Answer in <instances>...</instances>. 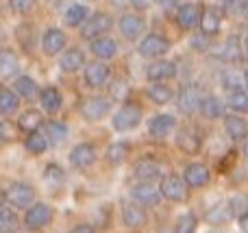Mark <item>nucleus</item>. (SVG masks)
Wrapping results in <instances>:
<instances>
[{
	"instance_id": "nucleus-1",
	"label": "nucleus",
	"mask_w": 248,
	"mask_h": 233,
	"mask_svg": "<svg viewBox=\"0 0 248 233\" xmlns=\"http://www.w3.org/2000/svg\"><path fill=\"white\" fill-rule=\"evenodd\" d=\"M159 192H161V196L168 199L170 203H183V201L187 199V183L181 177H176V174H168V177L161 179Z\"/></svg>"
},
{
	"instance_id": "nucleus-46",
	"label": "nucleus",
	"mask_w": 248,
	"mask_h": 233,
	"mask_svg": "<svg viewBox=\"0 0 248 233\" xmlns=\"http://www.w3.org/2000/svg\"><path fill=\"white\" fill-rule=\"evenodd\" d=\"M111 94L116 96V98H122V96L126 94V90H124V83H122V81H120V83H118V81L113 83V87H111Z\"/></svg>"
},
{
	"instance_id": "nucleus-44",
	"label": "nucleus",
	"mask_w": 248,
	"mask_h": 233,
	"mask_svg": "<svg viewBox=\"0 0 248 233\" xmlns=\"http://www.w3.org/2000/svg\"><path fill=\"white\" fill-rule=\"evenodd\" d=\"M222 85L227 87V90H237L240 87V77L237 74H233V72H227V74H222Z\"/></svg>"
},
{
	"instance_id": "nucleus-8",
	"label": "nucleus",
	"mask_w": 248,
	"mask_h": 233,
	"mask_svg": "<svg viewBox=\"0 0 248 233\" xmlns=\"http://www.w3.org/2000/svg\"><path fill=\"white\" fill-rule=\"evenodd\" d=\"M109 109H111V105H109L107 98H100V96H92V98L83 100L81 105V113L85 120H100V118H105L109 113Z\"/></svg>"
},
{
	"instance_id": "nucleus-25",
	"label": "nucleus",
	"mask_w": 248,
	"mask_h": 233,
	"mask_svg": "<svg viewBox=\"0 0 248 233\" xmlns=\"http://www.w3.org/2000/svg\"><path fill=\"white\" fill-rule=\"evenodd\" d=\"M231 218H233V214H231V207H229V203L214 205V207H211L209 212L205 214V220L209 222V225H224V222H229Z\"/></svg>"
},
{
	"instance_id": "nucleus-49",
	"label": "nucleus",
	"mask_w": 248,
	"mask_h": 233,
	"mask_svg": "<svg viewBox=\"0 0 248 233\" xmlns=\"http://www.w3.org/2000/svg\"><path fill=\"white\" fill-rule=\"evenodd\" d=\"M159 4H161L163 11H172L176 7V0H159Z\"/></svg>"
},
{
	"instance_id": "nucleus-2",
	"label": "nucleus",
	"mask_w": 248,
	"mask_h": 233,
	"mask_svg": "<svg viewBox=\"0 0 248 233\" xmlns=\"http://www.w3.org/2000/svg\"><path fill=\"white\" fill-rule=\"evenodd\" d=\"M4 199L17 209H29L35 201V190L29 186V183L17 181V183H11V186H9V190L4 192Z\"/></svg>"
},
{
	"instance_id": "nucleus-27",
	"label": "nucleus",
	"mask_w": 248,
	"mask_h": 233,
	"mask_svg": "<svg viewBox=\"0 0 248 233\" xmlns=\"http://www.w3.org/2000/svg\"><path fill=\"white\" fill-rule=\"evenodd\" d=\"M65 138H68V126L63 124V122H48L46 124V140L48 144H52V146H59V144L65 142Z\"/></svg>"
},
{
	"instance_id": "nucleus-45",
	"label": "nucleus",
	"mask_w": 248,
	"mask_h": 233,
	"mask_svg": "<svg viewBox=\"0 0 248 233\" xmlns=\"http://www.w3.org/2000/svg\"><path fill=\"white\" fill-rule=\"evenodd\" d=\"M0 138L2 140H13L16 138V129L11 122H0Z\"/></svg>"
},
{
	"instance_id": "nucleus-43",
	"label": "nucleus",
	"mask_w": 248,
	"mask_h": 233,
	"mask_svg": "<svg viewBox=\"0 0 248 233\" xmlns=\"http://www.w3.org/2000/svg\"><path fill=\"white\" fill-rule=\"evenodd\" d=\"M9 7L16 13H29L35 7V0H9Z\"/></svg>"
},
{
	"instance_id": "nucleus-13",
	"label": "nucleus",
	"mask_w": 248,
	"mask_h": 233,
	"mask_svg": "<svg viewBox=\"0 0 248 233\" xmlns=\"http://www.w3.org/2000/svg\"><path fill=\"white\" fill-rule=\"evenodd\" d=\"M174 124H176L174 116H170V113H159V116H155L153 120H150L148 133L153 135L155 140H163V138H168V135L172 133Z\"/></svg>"
},
{
	"instance_id": "nucleus-23",
	"label": "nucleus",
	"mask_w": 248,
	"mask_h": 233,
	"mask_svg": "<svg viewBox=\"0 0 248 233\" xmlns=\"http://www.w3.org/2000/svg\"><path fill=\"white\" fill-rule=\"evenodd\" d=\"M174 74H176V65L172 61H155L148 68L150 81H166V78L174 77Z\"/></svg>"
},
{
	"instance_id": "nucleus-26",
	"label": "nucleus",
	"mask_w": 248,
	"mask_h": 233,
	"mask_svg": "<svg viewBox=\"0 0 248 233\" xmlns=\"http://www.w3.org/2000/svg\"><path fill=\"white\" fill-rule=\"evenodd\" d=\"M39 100H42V107L46 109L48 113H57L61 109V94L57 87H46V90H42Z\"/></svg>"
},
{
	"instance_id": "nucleus-47",
	"label": "nucleus",
	"mask_w": 248,
	"mask_h": 233,
	"mask_svg": "<svg viewBox=\"0 0 248 233\" xmlns=\"http://www.w3.org/2000/svg\"><path fill=\"white\" fill-rule=\"evenodd\" d=\"M70 233H96V229L92 225H77Z\"/></svg>"
},
{
	"instance_id": "nucleus-36",
	"label": "nucleus",
	"mask_w": 248,
	"mask_h": 233,
	"mask_svg": "<svg viewBox=\"0 0 248 233\" xmlns=\"http://www.w3.org/2000/svg\"><path fill=\"white\" fill-rule=\"evenodd\" d=\"M46 148H48L46 135L39 133V131H35V133H29V138H26V151L33 153V155H42Z\"/></svg>"
},
{
	"instance_id": "nucleus-35",
	"label": "nucleus",
	"mask_w": 248,
	"mask_h": 233,
	"mask_svg": "<svg viewBox=\"0 0 248 233\" xmlns=\"http://www.w3.org/2000/svg\"><path fill=\"white\" fill-rule=\"evenodd\" d=\"M17 216L13 209L0 207V233H16L17 231Z\"/></svg>"
},
{
	"instance_id": "nucleus-54",
	"label": "nucleus",
	"mask_w": 248,
	"mask_h": 233,
	"mask_svg": "<svg viewBox=\"0 0 248 233\" xmlns=\"http://www.w3.org/2000/svg\"><path fill=\"white\" fill-rule=\"evenodd\" d=\"M244 50H246V55H248V37H246V42H244Z\"/></svg>"
},
{
	"instance_id": "nucleus-38",
	"label": "nucleus",
	"mask_w": 248,
	"mask_h": 233,
	"mask_svg": "<svg viewBox=\"0 0 248 233\" xmlns=\"http://www.w3.org/2000/svg\"><path fill=\"white\" fill-rule=\"evenodd\" d=\"M148 96L157 105H166L168 100L172 98V90L168 85H163V83H153V85L148 87Z\"/></svg>"
},
{
	"instance_id": "nucleus-41",
	"label": "nucleus",
	"mask_w": 248,
	"mask_h": 233,
	"mask_svg": "<svg viewBox=\"0 0 248 233\" xmlns=\"http://www.w3.org/2000/svg\"><path fill=\"white\" fill-rule=\"evenodd\" d=\"M126 155H128V144H124V142L111 144V146H109V151H107V157H109V161H111V164H122Z\"/></svg>"
},
{
	"instance_id": "nucleus-56",
	"label": "nucleus",
	"mask_w": 248,
	"mask_h": 233,
	"mask_svg": "<svg viewBox=\"0 0 248 233\" xmlns=\"http://www.w3.org/2000/svg\"><path fill=\"white\" fill-rule=\"evenodd\" d=\"M207 233H222V231H207Z\"/></svg>"
},
{
	"instance_id": "nucleus-48",
	"label": "nucleus",
	"mask_w": 248,
	"mask_h": 233,
	"mask_svg": "<svg viewBox=\"0 0 248 233\" xmlns=\"http://www.w3.org/2000/svg\"><path fill=\"white\" fill-rule=\"evenodd\" d=\"M131 4L135 9H148L153 4V0H131Z\"/></svg>"
},
{
	"instance_id": "nucleus-18",
	"label": "nucleus",
	"mask_w": 248,
	"mask_h": 233,
	"mask_svg": "<svg viewBox=\"0 0 248 233\" xmlns=\"http://www.w3.org/2000/svg\"><path fill=\"white\" fill-rule=\"evenodd\" d=\"M65 46V35L59 29H48L42 37V48L46 55H59Z\"/></svg>"
},
{
	"instance_id": "nucleus-30",
	"label": "nucleus",
	"mask_w": 248,
	"mask_h": 233,
	"mask_svg": "<svg viewBox=\"0 0 248 233\" xmlns=\"http://www.w3.org/2000/svg\"><path fill=\"white\" fill-rule=\"evenodd\" d=\"M216 57L222 61H237L240 59V42H237V37H229L227 42L218 48Z\"/></svg>"
},
{
	"instance_id": "nucleus-21",
	"label": "nucleus",
	"mask_w": 248,
	"mask_h": 233,
	"mask_svg": "<svg viewBox=\"0 0 248 233\" xmlns=\"http://www.w3.org/2000/svg\"><path fill=\"white\" fill-rule=\"evenodd\" d=\"M224 129H227L229 138L240 142V140H244L248 135V122L240 116V113H233V116L224 118Z\"/></svg>"
},
{
	"instance_id": "nucleus-55",
	"label": "nucleus",
	"mask_w": 248,
	"mask_h": 233,
	"mask_svg": "<svg viewBox=\"0 0 248 233\" xmlns=\"http://www.w3.org/2000/svg\"><path fill=\"white\" fill-rule=\"evenodd\" d=\"M220 2H222V4H229V2H231V0H220Z\"/></svg>"
},
{
	"instance_id": "nucleus-10",
	"label": "nucleus",
	"mask_w": 248,
	"mask_h": 233,
	"mask_svg": "<svg viewBox=\"0 0 248 233\" xmlns=\"http://www.w3.org/2000/svg\"><path fill=\"white\" fill-rule=\"evenodd\" d=\"M148 216H146L144 207L140 203H124L122 205V222L128 229H141L146 225Z\"/></svg>"
},
{
	"instance_id": "nucleus-20",
	"label": "nucleus",
	"mask_w": 248,
	"mask_h": 233,
	"mask_svg": "<svg viewBox=\"0 0 248 233\" xmlns=\"http://www.w3.org/2000/svg\"><path fill=\"white\" fill-rule=\"evenodd\" d=\"M109 78V65L103 63V61H94V63L87 65L85 70V81L90 87H100L105 85Z\"/></svg>"
},
{
	"instance_id": "nucleus-52",
	"label": "nucleus",
	"mask_w": 248,
	"mask_h": 233,
	"mask_svg": "<svg viewBox=\"0 0 248 233\" xmlns=\"http://www.w3.org/2000/svg\"><path fill=\"white\" fill-rule=\"evenodd\" d=\"M244 157L248 159V142H246V146H244Z\"/></svg>"
},
{
	"instance_id": "nucleus-51",
	"label": "nucleus",
	"mask_w": 248,
	"mask_h": 233,
	"mask_svg": "<svg viewBox=\"0 0 248 233\" xmlns=\"http://www.w3.org/2000/svg\"><path fill=\"white\" fill-rule=\"evenodd\" d=\"M2 42H4V31L0 29V44H2Z\"/></svg>"
},
{
	"instance_id": "nucleus-33",
	"label": "nucleus",
	"mask_w": 248,
	"mask_h": 233,
	"mask_svg": "<svg viewBox=\"0 0 248 233\" xmlns=\"http://www.w3.org/2000/svg\"><path fill=\"white\" fill-rule=\"evenodd\" d=\"M16 94L22 96V98H35L37 96V83L33 81L31 77H17L16 78Z\"/></svg>"
},
{
	"instance_id": "nucleus-29",
	"label": "nucleus",
	"mask_w": 248,
	"mask_h": 233,
	"mask_svg": "<svg viewBox=\"0 0 248 233\" xmlns=\"http://www.w3.org/2000/svg\"><path fill=\"white\" fill-rule=\"evenodd\" d=\"M17 126H20L22 131H26V133H35V131L42 126V113L35 111V109H29V111H24L20 116Z\"/></svg>"
},
{
	"instance_id": "nucleus-15",
	"label": "nucleus",
	"mask_w": 248,
	"mask_h": 233,
	"mask_svg": "<svg viewBox=\"0 0 248 233\" xmlns=\"http://www.w3.org/2000/svg\"><path fill=\"white\" fill-rule=\"evenodd\" d=\"M201 16H202V11L196 7V4H183V7L176 11V22H179V26L181 29H185V31H192L194 26H198L201 24Z\"/></svg>"
},
{
	"instance_id": "nucleus-40",
	"label": "nucleus",
	"mask_w": 248,
	"mask_h": 233,
	"mask_svg": "<svg viewBox=\"0 0 248 233\" xmlns=\"http://www.w3.org/2000/svg\"><path fill=\"white\" fill-rule=\"evenodd\" d=\"M44 179H46V183L50 187H59L61 183H63V170H61L57 164H50V166H46Z\"/></svg>"
},
{
	"instance_id": "nucleus-34",
	"label": "nucleus",
	"mask_w": 248,
	"mask_h": 233,
	"mask_svg": "<svg viewBox=\"0 0 248 233\" xmlns=\"http://www.w3.org/2000/svg\"><path fill=\"white\" fill-rule=\"evenodd\" d=\"M65 24L68 26H78V24H85L87 20V7L85 4H72V7L65 11Z\"/></svg>"
},
{
	"instance_id": "nucleus-7",
	"label": "nucleus",
	"mask_w": 248,
	"mask_h": 233,
	"mask_svg": "<svg viewBox=\"0 0 248 233\" xmlns=\"http://www.w3.org/2000/svg\"><path fill=\"white\" fill-rule=\"evenodd\" d=\"M141 122V111L137 107H131V105H124L120 111L113 116V129L124 133V131L135 129Z\"/></svg>"
},
{
	"instance_id": "nucleus-11",
	"label": "nucleus",
	"mask_w": 248,
	"mask_h": 233,
	"mask_svg": "<svg viewBox=\"0 0 248 233\" xmlns=\"http://www.w3.org/2000/svg\"><path fill=\"white\" fill-rule=\"evenodd\" d=\"M133 174H135L140 181L153 183L155 179L161 177V166H159V161H155L153 157H144V159H140L135 164V168H133Z\"/></svg>"
},
{
	"instance_id": "nucleus-4",
	"label": "nucleus",
	"mask_w": 248,
	"mask_h": 233,
	"mask_svg": "<svg viewBox=\"0 0 248 233\" xmlns=\"http://www.w3.org/2000/svg\"><path fill=\"white\" fill-rule=\"evenodd\" d=\"M170 50V42H168L163 35H146L140 44V55L148 57V59H157V57H163L166 52Z\"/></svg>"
},
{
	"instance_id": "nucleus-12",
	"label": "nucleus",
	"mask_w": 248,
	"mask_h": 233,
	"mask_svg": "<svg viewBox=\"0 0 248 233\" xmlns=\"http://www.w3.org/2000/svg\"><path fill=\"white\" fill-rule=\"evenodd\" d=\"M183 181L187 187H202L209 181V168L205 164H187L183 170Z\"/></svg>"
},
{
	"instance_id": "nucleus-22",
	"label": "nucleus",
	"mask_w": 248,
	"mask_h": 233,
	"mask_svg": "<svg viewBox=\"0 0 248 233\" xmlns=\"http://www.w3.org/2000/svg\"><path fill=\"white\" fill-rule=\"evenodd\" d=\"M92 52H94L98 59H111L113 55L118 52V46H116V42L113 39H109V37H96V39H92Z\"/></svg>"
},
{
	"instance_id": "nucleus-5",
	"label": "nucleus",
	"mask_w": 248,
	"mask_h": 233,
	"mask_svg": "<svg viewBox=\"0 0 248 233\" xmlns=\"http://www.w3.org/2000/svg\"><path fill=\"white\" fill-rule=\"evenodd\" d=\"M131 196L141 207H155V205H159V201H161L159 187H155L153 183H146V181H140L137 186H133Z\"/></svg>"
},
{
	"instance_id": "nucleus-28",
	"label": "nucleus",
	"mask_w": 248,
	"mask_h": 233,
	"mask_svg": "<svg viewBox=\"0 0 248 233\" xmlns=\"http://www.w3.org/2000/svg\"><path fill=\"white\" fill-rule=\"evenodd\" d=\"M17 107H20V96L13 90L2 87V90H0V113H2V116H11Z\"/></svg>"
},
{
	"instance_id": "nucleus-32",
	"label": "nucleus",
	"mask_w": 248,
	"mask_h": 233,
	"mask_svg": "<svg viewBox=\"0 0 248 233\" xmlns=\"http://www.w3.org/2000/svg\"><path fill=\"white\" fill-rule=\"evenodd\" d=\"M83 65V52L78 48H72V50H65L63 57H61V70L65 72H77Z\"/></svg>"
},
{
	"instance_id": "nucleus-3",
	"label": "nucleus",
	"mask_w": 248,
	"mask_h": 233,
	"mask_svg": "<svg viewBox=\"0 0 248 233\" xmlns=\"http://www.w3.org/2000/svg\"><path fill=\"white\" fill-rule=\"evenodd\" d=\"M111 17L107 13H94L92 17H87L85 24L81 29V35L85 39H96V37H103L109 29H111Z\"/></svg>"
},
{
	"instance_id": "nucleus-50",
	"label": "nucleus",
	"mask_w": 248,
	"mask_h": 233,
	"mask_svg": "<svg viewBox=\"0 0 248 233\" xmlns=\"http://www.w3.org/2000/svg\"><path fill=\"white\" fill-rule=\"evenodd\" d=\"M240 222H242V229H244V231H248V214H246L244 218H240Z\"/></svg>"
},
{
	"instance_id": "nucleus-16",
	"label": "nucleus",
	"mask_w": 248,
	"mask_h": 233,
	"mask_svg": "<svg viewBox=\"0 0 248 233\" xmlns=\"http://www.w3.org/2000/svg\"><path fill=\"white\" fill-rule=\"evenodd\" d=\"M220 24H222V11L218 7H207L201 16V29L202 35H216L220 31Z\"/></svg>"
},
{
	"instance_id": "nucleus-31",
	"label": "nucleus",
	"mask_w": 248,
	"mask_h": 233,
	"mask_svg": "<svg viewBox=\"0 0 248 233\" xmlns=\"http://www.w3.org/2000/svg\"><path fill=\"white\" fill-rule=\"evenodd\" d=\"M224 107H227V105H224L220 98H216V96H207V98H202L201 111H202L205 118H220L224 113Z\"/></svg>"
},
{
	"instance_id": "nucleus-42",
	"label": "nucleus",
	"mask_w": 248,
	"mask_h": 233,
	"mask_svg": "<svg viewBox=\"0 0 248 233\" xmlns=\"http://www.w3.org/2000/svg\"><path fill=\"white\" fill-rule=\"evenodd\" d=\"M229 207H231V214L235 218H244L246 214H248V203H246V196H242V194H237V196H233L231 201H229Z\"/></svg>"
},
{
	"instance_id": "nucleus-9",
	"label": "nucleus",
	"mask_w": 248,
	"mask_h": 233,
	"mask_svg": "<svg viewBox=\"0 0 248 233\" xmlns=\"http://www.w3.org/2000/svg\"><path fill=\"white\" fill-rule=\"evenodd\" d=\"M201 105H202V94L194 85H185L183 90H181V94H179V109L183 113L192 116V113L201 111Z\"/></svg>"
},
{
	"instance_id": "nucleus-19",
	"label": "nucleus",
	"mask_w": 248,
	"mask_h": 233,
	"mask_svg": "<svg viewBox=\"0 0 248 233\" xmlns=\"http://www.w3.org/2000/svg\"><path fill=\"white\" fill-rule=\"evenodd\" d=\"M144 29H146L144 20H141L140 16H135V13H126V16L120 17V31L126 39L140 37V35L144 33Z\"/></svg>"
},
{
	"instance_id": "nucleus-53",
	"label": "nucleus",
	"mask_w": 248,
	"mask_h": 233,
	"mask_svg": "<svg viewBox=\"0 0 248 233\" xmlns=\"http://www.w3.org/2000/svg\"><path fill=\"white\" fill-rule=\"evenodd\" d=\"M244 85H246V87H248V72H246V74H244Z\"/></svg>"
},
{
	"instance_id": "nucleus-37",
	"label": "nucleus",
	"mask_w": 248,
	"mask_h": 233,
	"mask_svg": "<svg viewBox=\"0 0 248 233\" xmlns=\"http://www.w3.org/2000/svg\"><path fill=\"white\" fill-rule=\"evenodd\" d=\"M229 107L237 113H246L248 111V92L240 90V87L233 90L231 94H229Z\"/></svg>"
},
{
	"instance_id": "nucleus-17",
	"label": "nucleus",
	"mask_w": 248,
	"mask_h": 233,
	"mask_svg": "<svg viewBox=\"0 0 248 233\" xmlns=\"http://www.w3.org/2000/svg\"><path fill=\"white\" fill-rule=\"evenodd\" d=\"M201 135H198V131L194 129H183L179 131V135H176V146L181 148L183 153H187V155H194V153L201 151Z\"/></svg>"
},
{
	"instance_id": "nucleus-6",
	"label": "nucleus",
	"mask_w": 248,
	"mask_h": 233,
	"mask_svg": "<svg viewBox=\"0 0 248 233\" xmlns=\"http://www.w3.org/2000/svg\"><path fill=\"white\" fill-rule=\"evenodd\" d=\"M52 220V207L46 203H35L26 209V216H24V225L29 229H42L46 227L48 222Z\"/></svg>"
},
{
	"instance_id": "nucleus-39",
	"label": "nucleus",
	"mask_w": 248,
	"mask_h": 233,
	"mask_svg": "<svg viewBox=\"0 0 248 233\" xmlns=\"http://www.w3.org/2000/svg\"><path fill=\"white\" fill-rule=\"evenodd\" d=\"M198 227V220L194 214H183V216L176 220L174 225V233H194Z\"/></svg>"
},
{
	"instance_id": "nucleus-24",
	"label": "nucleus",
	"mask_w": 248,
	"mask_h": 233,
	"mask_svg": "<svg viewBox=\"0 0 248 233\" xmlns=\"http://www.w3.org/2000/svg\"><path fill=\"white\" fill-rule=\"evenodd\" d=\"M17 68H20V63H17L16 52L2 48L0 50V78H11L17 72Z\"/></svg>"
},
{
	"instance_id": "nucleus-14",
	"label": "nucleus",
	"mask_w": 248,
	"mask_h": 233,
	"mask_svg": "<svg viewBox=\"0 0 248 233\" xmlns=\"http://www.w3.org/2000/svg\"><path fill=\"white\" fill-rule=\"evenodd\" d=\"M96 161V148L92 144H78L70 153V164L74 168H90Z\"/></svg>"
}]
</instances>
